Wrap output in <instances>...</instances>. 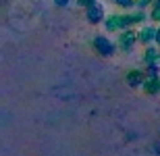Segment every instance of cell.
Wrapping results in <instances>:
<instances>
[{
    "mask_svg": "<svg viewBox=\"0 0 160 156\" xmlns=\"http://www.w3.org/2000/svg\"><path fill=\"white\" fill-rule=\"evenodd\" d=\"M158 42H160V29H158Z\"/></svg>",
    "mask_w": 160,
    "mask_h": 156,
    "instance_id": "obj_2",
    "label": "cell"
},
{
    "mask_svg": "<svg viewBox=\"0 0 160 156\" xmlns=\"http://www.w3.org/2000/svg\"><path fill=\"white\" fill-rule=\"evenodd\" d=\"M152 17H154V21H158V23H160V0H156L154 11H152Z\"/></svg>",
    "mask_w": 160,
    "mask_h": 156,
    "instance_id": "obj_1",
    "label": "cell"
}]
</instances>
